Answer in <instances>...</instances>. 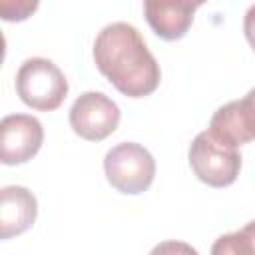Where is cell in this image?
<instances>
[{
	"label": "cell",
	"instance_id": "9",
	"mask_svg": "<svg viewBox=\"0 0 255 255\" xmlns=\"http://www.w3.org/2000/svg\"><path fill=\"white\" fill-rule=\"evenodd\" d=\"M38 215L34 193L22 185H6L0 191V237L10 239L28 231Z\"/></svg>",
	"mask_w": 255,
	"mask_h": 255
},
{
	"label": "cell",
	"instance_id": "1",
	"mask_svg": "<svg viewBox=\"0 0 255 255\" xmlns=\"http://www.w3.org/2000/svg\"><path fill=\"white\" fill-rule=\"evenodd\" d=\"M94 62L102 76L128 98L151 96L161 82L157 60L137 28L128 22H114L100 30L94 40Z\"/></svg>",
	"mask_w": 255,
	"mask_h": 255
},
{
	"label": "cell",
	"instance_id": "5",
	"mask_svg": "<svg viewBox=\"0 0 255 255\" xmlns=\"http://www.w3.org/2000/svg\"><path fill=\"white\" fill-rule=\"evenodd\" d=\"M118 104L102 92H84L70 108V128L76 135L88 141H102L120 126Z\"/></svg>",
	"mask_w": 255,
	"mask_h": 255
},
{
	"label": "cell",
	"instance_id": "4",
	"mask_svg": "<svg viewBox=\"0 0 255 255\" xmlns=\"http://www.w3.org/2000/svg\"><path fill=\"white\" fill-rule=\"evenodd\" d=\"M108 183L126 195H137L149 189L155 177L153 155L135 141H122L108 149L104 157Z\"/></svg>",
	"mask_w": 255,
	"mask_h": 255
},
{
	"label": "cell",
	"instance_id": "7",
	"mask_svg": "<svg viewBox=\"0 0 255 255\" xmlns=\"http://www.w3.org/2000/svg\"><path fill=\"white\" fill-rule=\"evenodd\" d=\"M215 137L241 147L255 139V88H251L241 100H233L221 106L207 128Z\"/></svg>",
	"mask_w": 255,
	"mask_h": 255
},
{
	"label": "cell",
	"instance_id": "2",
	"mask_svg": "<svg viewBox=\"0 0 255 255\" xmlns=\"http://www.w3.org/2000/svg\"><path fill=\"white\" fill-rule=\"evenodd\" d=\"M16 94L36 112H54L68 96V80L52 60L28 58L16 72Z\"/></svg>",
	"mask_w": 255,
	"mask_h": 255
},
{
	"label": "cell",
	"instance_id": "8",
	"mask_svg": "<svg viewBox=\"0 0 255 255\" xmlns=\"http://www.w3.org/2000/svg\"><path fill=\"white\" fill-rule=\"evenodd\" d=\"M199 2H157L147 0L143 2V14L153 30L165 42H175L183 38L193 24V14L199 8Z\"/></svg>",
	"mask_w": 255,
	"mask_h": 255
},
{
	"label": "cell",
	"instance_id": "3",
	"mask_svg": "<svg viewBox=\"0 0 255 255\" xmlns=\"http://www.w3.org/2000/svg\"><path fill=\"white\" fill-rule=\"evenodd\" d=\"M187 159L195 177L209 187L231 185L241 169L239 147H233L231 143L215 137L209 129L193 137Z\"/></svg>",
	"mask_w": 255,
	"mask_h": 255
},
{
	"label": "cell",
	"instance_id": "12",
	"mask_svg": "<svg viewBox=\"0 0 255 255\" xmlns=\"http://www.w3.org/2000/svg\"><path fill=\"white\" fill-rule=\"evenodd\" d=\"M149 255H199L195 247H191L189 243L185 241H177V239H167V241H161L157 243Z\"/></svg>",
	"mask_w": 255,
	"mask_h": 255
},
{
	"label": "cell",
	"instance_id": "10",
	"mask_svg": "<svg viewBox=\"0 0 255 255\" xmlns=\"http://www.w3.org/2000/svg\"><path fill=\"white\" fill-rule=\"evenodd\" d=\"M211 255H255V219L239 231L217 237L211 245Z\"/></svg>",
	"mask_w": 255,
	"mask_h": 255
},
{
	"label": "cell",
	"instance_id": "6",
	"mask_svg": "<svg viewBox=\"0 0 255 255\" xmlns=\"http://www.w3.org/2000/svg\"><path fill=\"white\" fill-rule=\"evenodd\" d=\"M44 141V128L30 114H10L0 122V161L20 165L32 159Z\"/></svg>",
	"mask_w": 255,
	"mask_h": 255
},
{
	"label": "cell",
	"instance_id": "13",
	"mask_svg": "<svg viewBox=\"0 0 255 255\" xmlns=\"http://www.w3.org/2000/svg\"><path fill=\"white\" fill-rule=\"evenodd\" d=\"M243 32H245V38L249 42V46L253 48L255 52V4H251L243 16Z\"/></svg>",
	"mask_w": 255,
	"mask_h": 255
},
{
	"label": "cell",
	"instance_id": "11",
	"mask_svg": "<svg viewBox=\"0 0 255 255\" xmlns=\"http://www.w3.org/2000/svg\"><path fill=\"white\" fill-rule=\"evenodd\" d=\"M36 8H38V2H30V0H20V2L0 0V12H2V18L6 22H22Z\"/></svg>",
	"mask_w": 255,
	"mask_h": 255
}]
</instances>
